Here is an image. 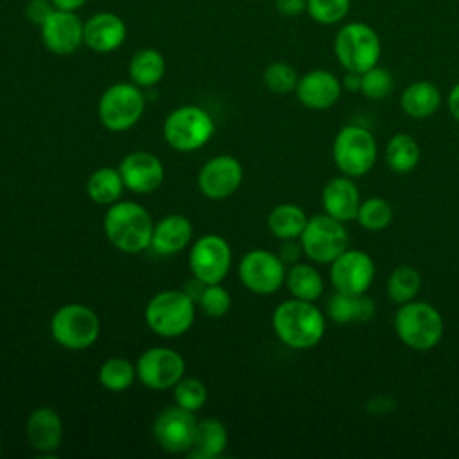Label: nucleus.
Returning <instances> with one entry per match:
<instances>
[{
    "instance_id": "24",
    "label": "nucleus",
    "mask_w": 459,
    "mask_h": 459,
    "mask_svg": "<svg viewBox=\"0 0 459 459\" xmlns=\"http://www.w3.org/2000/svg\"><path fill=\"white\" fill-rule=\"evenodd\" d=\"M441 91L430 81H414L407 84L400 97L402 111L414 120H425L432 117L441 106Z\"/></svg>"
},
{
    "instance_id": "43",
    "label": "nucleus",
    "mask_w": 459,
    "mask_h": 459,
    "mask_svg": "<svg viewBox=\"0 0 459 459\" xmlns=\"http://www.w3.org/2000/svg\"><path fill=\"white\" fill-rule=\"evenodd\" d=\"M342 88L346 91H360V84H362V74H357V72H346L344 77H342Z\"/></svg>"
},
{
    "instance_id": "20",
    "label": "nucleus",
    "mask_w": 459,
    "mask_h": 459,
    "mask_svg": "<svg viewBox=\"0 0 459 459\" xmlns=\"http://www.w3.org/2000/svg\"><path fill=\"white\" fill-rule=\"evenodd\" d=\"M127 36L126 22L109 11H99L84 20V45L99 54H109L122 47Z\"/></svg>"
},
{
    "instance_id": "2",
    "label": "nucleus",
    "mask_w": 459,
    "mask_h": 459,
    "mask_svg": "<svg viewBox=\"0 0 459 459\" xmlns=\"http://www.w3.org/2000/svg\"><path fill=\"white\" fill-rule=\"evenodd\" d=\"M154 222L138 203L117 201L104 215V233L118 251L134 255L151 247Z\"/></svg>"
},
{
    "instance_id": "23",
    "label": "nucleus",
    "mask_w": 459,
    "mask_h": 459,
    "mask_svg": "<svg viewBox=\"0 0 459 459\" xmlns=\"http://www.w3.org/2000/svg\"><path fill=\"white\" fill-rule=\"evenodd\" d=\"M194 235V228L188 217L181 213H170L154 224L151 247L163 256L176 255L185 249Z\"/></svg>"
},
{
    "instance_id": "6",
    "label": "nucleus",
    "mask_w": 459,
    "mask_h": 459,
    "mask_svg": "<svg viewBox=\"0 0 459 459\" xmlns=\"http://www.w3.org/2000/svg\"><path fill=\"white\" fill-rule=\"evenodd\" d=\"M377 140L362 126H342L332 143V158L341 174L350 178L366 176L377 161Z\"/></svg>"
},
{
    "instance_id": "34",
    "label": "nucleus",
    "mask_w": 459,
    "mask_h": 459,
    "mask_svg": "<svg viewBox=\"0 0 459 459\" xmlns=\"http://www.w3.org/2000/svg\"><path fill=\"white\" fill-rule=\"evenodd\" d=\"M355 221L368 231H382L393 221V206L380 195H371L360 201Z\"/></svg>"
},
{
    "instance_id": "4",
    "label": "nucleus",
    "mask_w": 459,
    "mask_h": 459,
    "mask_svg": "<svg viewBox=\"0 0 459 459\" xmlns=\"http://www.w3.org/2000/svg\"><path fill=\"white\" fill-rule=\"evenodd\" d=\"M333 54L346 72L364 74L378 65L382 43L371 25L364 22H348L333 38Z\"/></svg>"
},
{
    "instance_id": "35",
    "label": "nucleus",
    "mask_w": 459,
    "mask_h": 459,
    "mask_svg": "<svg viewBox=\"0 0 459 459\" xmlns=\"http://www.w3.org/2000/svg\"><path fill=\"white\" fill-rule=\"evenodd\" d=\"M172 396L176 405L186 409V411H199L206 400H208V389L203 384V380L194 378V377H183L174 387H172Z\"/></svg>"
},
{
    "instance_id": "22",
    "label": "nucleus",
    "mask_w": 459,
    "mask_h": 459,
    "mask_svg": "<svg viewBox=\"0 0 459 459\" xmlns=\"http://www.w3.org/2000/svg\"><path fill=\"white\" fill-rule=\"evenodd\" d=\"M25 434L32 448L41 454H52L59 448L63 439L61 416L50 407H39L27 418Z\"/></svg>"
},
{
    "instance_id": "27",
    "label": "nucleus",
    "mask_w": 459,
    "mask_h": 459,
    "mask_svg": "<svg viewBox=\"0 0 459 459\" xmlns=\"http://www.w3.org/2000/svg\"><path fill=\"white\" fill-rule=\"evenodd\" d=\"M167 72L165 57L160 50L145 47L136 50L129 61V79L140 88L158 84Z\"/></svg>"
},
{
    "instance_id": "10",
    "label": "nucleus",
    "mask_w": 459,
    "mask_h": 459,
    "mask_svg": "<svg viewBox=\"0 0 459 459\" xmlns=\"http://www.w3.org/2000/svg\"><path fill=\"white\" fill-rule=\"evenodd\" d=\"M350 235L344 222L330 217L328 213H317L308 217L305 230L299 235L303 255L316 264H332L344 249H348Z\"/></svg>"
},
{
    "instance_id": "37",
    "label": "nucleus",
    "mask_w": 459,
    "mask_h": 459,
    "mask_svg": "<svg viewBox=\"0 0 459 459\" xmlns=\"http://www.w3.org/2000/svg\"><path fill=\"white\" fill-rule=\"evenodd\" d=\"M298 72L294 70V66H290L285 61H274L269 63L264 70V84L269 91L278 93V95H285L296 90L298 84Z\"/></svg>"
},
{
    "instance_id": "7",
    "label": "nucleus",
    "mask_w": 459,
    "mask_h": 459,
    "mask_svg": "<svg viewBox=\"0 0 459 459\" xmlns=\"http://www.w3.org/2000/svg\"><path fill=\"white\" fill-rule=\"evenodd\" d=\"M215 133V122L212 115L194 104L179 106L169 113L163 122L165 142L181 152L201 149Z\"/></svg>"
},
{
    "instance_id": "36",
    "label": "nucleus",
    "mask_w": 459,
    "mask_h": 459,
    "mask_svg": "<svg viewBox=\"0 0 459 459\" xmlns=\"http://www.w3.org/2000/svg\"><path fill=\"white\" fill-rule=\"evenodd\" d=\"M351 7V0H307V14L319 25L341 23Z\"/></svg>"
},
{
    "instance_id": "32",
    "label": "nucleus",
    "mask_w": 459,
    "mask_h": 459,
    "mask_svg": "<svg viewBox=\"0 0 459 459\" xmlns=\"http://www.w3.org/2000/svg\"><path fill=\"white\" fill-rule=\"evenodd\" d=\"M421 289V276L420 271L412 265H398L391 271L385 285V292L389 299L396 305H403L412 301Z\"/></svg>"
},
{
    "instance_id": "25",
    "label": "nucleus",
    "mask_w": 459,
    "mask_h": 459,
    "mask_svg": "<svg viewBox=\"0 0 459 459\" xmlns=\"http://www.w3.org/2000/svg\"><path fill=\"white\" fill-rule=\"evenodd\" d=\"M228 446V430L222 421L204 418L197 421L194 441L186 455L190 459H215Z\"/></svg>"
},
{
    "instance_id": "19",
    "label": "nucleus",
    "mask_w": 459,
    "mask_h": 459,
    "mask_svg": "<svg viewBox=\"0 0 459 459\" xmlns=\"http://www.w3.org/2000/svg\"><path fill=\"white\" fill-rule=\"evenodd\" d=\"M294 93L299 104L308 109L321 111L332 108L339 100L342 93V82L330 70L316 68L298 79Z\"/></svg>"
},
{
    "instance_id": "42",
    "label": "nucleus",
    "mask_w": 459,
    "mask_h": 459,
    "mask_svg": "<svg viewBox=\"0 0 459 459\" xmlns=\"http://www.w3.org/2000/svg\"><path fill=\"white\" fill-rule=\"evenodd\" d=\"M283 244L278 249V256L283 260V264H296L299 255L303 253L301 244L294 242V240H281Z\"/></svg>"
},
{
    "instance_id": "46",
    "label": "nucleus",
    "mask_w": 459,
    "mask_h": 459,
    "mask_svg": "<svg viewBox=\"0 0 459 459\" xmlns=\"http://www.w3.org/2000/svg\"><path fill=\"white\" fill-rule=\"evenodd\" d=\"M0 455H2V443H0Z\"/></svg>"
},
{
    "instance_id": "1",
    "label": "nucleus",
    "mask_w": 459,
    "mask_h": 459,
    "mask_svg": "<svg viewBox=\"0 0 459 459\" xmlns=\"http://www.w3.org/2000/svg\"><path fill=\"white\" fill-rule=\"evenodd\" d=\"M276 337L292 350H310L325 335L326 321L314 301L290 298L281 301L271 317Z\"/></svg>"
},
{
    "instance_id": "38",
    "label": "nucleus",
    "mask_w": 459,
    "mask_h": 459,
    "mask_svg": "<svg viewBox=\"0 0 459 459\" xmlns=\"http://www.w3.org/2000/svg\"><path fill=\"white\" fill-rule=\"evenodd\" d=\"M394 90L393 74L384 66H373L362 74L360 93L369 100H384Z\"/></svg>"
},
{
    "instance_id": "15",
    "label": "nucleus",
    "mask_w": 459,
    "mask_h": 459,
    "mask_svg": "<svg viewBox=\"0 0 459 459\" xmlns=\"http://www.w3.org/2000/svg\"><path fill=\"white\" fill-rule=\"evenodd\" d=\"M197 420L192 411L179 405L165 407L152 423L156 443L170 454H186L192 446Z\"/></svg>"
},
{
    "instance_id": "41",
    "label": "nucleus",
    "mask_w": 459,
    "mask_h": 459,
    "mask_svg": "<svg viewBox=\"0 0 459 459\" xmlns=\"http://www.w3.org/2000/svg\"><path fill=\"white\" fill-rule=\"evenodd\" d=\"M276 11L285 18H296L307 13V0H274Z\"/></svg>"
},
{
    "instance_id": "17",
    "label": "nucleus",
    "mask_w": 459,
    "mask_h": 459,
    "mask_svg": "<svg viewBox=\"0 0 459 459\" xmlns=\"http://www.w3.org/2000/svg\"><path fill=\"white\" fill-rule=\"evenodd\" d=\"M39 32L45 48L56 56H70L84 45V22L72 11L54 9Z\"/></svg>"
},
{
    "instance_id": "29",
    "label": "nucleus",
    "mask_w": 459,
    "mask_h": 459,
    "mask_svg": "<svg viewBox=\"0 0 459 459\" xmlns=\"http://www.w3.org/2000/svg\"><path fill=\"white\" fill-rule=\"evenodd\" d=\"M285 283L292 298L305 301L319 299L325 290V281L319 271L314 265L301 262H296L287 269Z\"/></svg>"
},
{
    "instance_id": "5",
    "label": "nucleus",
    "mask_w": 459,
    "mask_h": 459,
    "mask_svg": "<svg viewBox=\"0 0 459 459\" xmlns=\"http://www.w3.org/2000/svg\"><path fill=\"white\" fill-rule=\"evenodd\" d=\"M194 299L179 289H167L152 296L145 307V323L160 337H179L195 319Z\"/></svg>"
},
{
    "instance_id": "26",
    "label": "nucleus",
    "mask_w": 459,
    "mask_h": 459,
    "mask_svg": "<svg viewBox=\"0 0 459 459\" xmlns=\"http://www.w3.org/2000/svg\"><path fill=\"white\" fill-rule=\"evenodd\" d=\"M375 301L366 294L350 296L342 292H335L326 303V314L333 323L348 325V323H366L375 316Z\"/></svg>"
},
{
    "instance_id": "30",
    "label": "nucleus",
    "mask_w": 459,
    "mask_h": 459,
    "mask_svg": "<svg viewBox=\"0 0 459 459\" xmlns=\"http://www.w3.org/2000/svg\"><path fill=\"white\" fill-rule=\"evenodd\" d=\"M124 186L126 185L118 169L100 167L90 174L86 181V194L93 203L111 206L113 203L120 201Z\"/></svg>"
},
{
    "instance_id": "28",
    "label": "nucleus",
    "mask_w": 459,
    "mask_h": 459,
    "mask_svg": "<svg viewBox=\"0 0 459 459\" xmlns=\"http://www.w3.org/2000/svg\"><path fill=\"white\" fill-rule=\"evenodd\" d=\"M307 221L308 217L301 206L294 203H281L271 210L267 228L280 240H296L305 230Z\"/></svg>"
},
{
    "instance_id": "14",
    "label": "nucleus",
    "mask_w": 459,
    "mask_h": 459,
    "mask_svg": "<svg viewBox=\"0 0 459 459\" xmlns=\"http://www.w3.org/2000/svg\"><path fill=\"white\" fill-rule=\"evenodd\" d=\"M375 278L373 258L360 249H344L330 264V281L335 292L359 296L366 294Z\"/></svg>"
},
{
    "instance_id": "44",
    "label": "nucleus",
    "mask_w": 459,
    "mask_h": 459,
    "mask_svg": "<svg viewBox=\"0 0 459 459\" xmlns=\"http://www.w3.org/2000/svg\"><path fill=\"white\" fill-rule=\"evenodd\" d=\"M446 106H448L450 115L454 117V120L459 122V82H455V84L452 86V90L448 91Z\"/></svg>"
},
{
    "instance_id": "9",
    "label": "nucleus",
    "mask_w": 459,
    "mask_h": 459,
    "mask_svg": "<svg viewBox=\"0 0 459 459\" xmlns=\"http://www.w3.org/2000/svg\"><path fill=\"white\" fill-rule=\"evenodd\" d=\"M54 341L66 350H86L99 339L100 321L97 314L81 303H66L50 319Z\"/></svg>"
},
{
    "instance_id": "12",
    "label": "nucleus",
    "mask_w": 459,
    "mask_h": 459,
    "mask_svg": "<svg viewBox=\"0 0 459 459\" xmlns=\"http://www.w3.org/2000/svg\"><path fill=\"white\" fill-rule=\"evenodd\" d=\"M188 267L194 278L203 283H221L231 267V247L221 235L199 237L188 255Z\"/></svg>"
},
{
    "instance_id": "16",
    "label": "nucleus",
    "mask_w": 459,
    "mask_h": 459,
    "mask_svg": "<svg viewBox=\"0 0 459 459\" xmlns=\"http://www.w3.org/2000/svg\"><path fill=\"white\" fill-rule=\"evenodd\" d=\"M242 178L244 170L240 161L235 156L219 154L201 167L197 174V186L204 197L221 201L237 192Z\"/></svg>"
},
{
    "instance_id": "13",
    "label": "nucleus",
    "mask_w": 459,
    "mask_h": 459,
    "mask_svg": "<svg viewBox=\"0 0 459 459\" xmlns=\"http://www.w3.org/2000/svg\"><path fill=\"white\" fill-rule=\"evenodd\" d=\"M185 359L172 348L145 350L136 360V378L152 391L174 387L185 377Z\"/></svg>"
},
{
    "instance_id": "3",
    "label": "nucleus",
    "mask_w": 459,
    "mask_h": 459,
    "mask_svg": "<svg viewBox=\"0 0 459 459\" xmlns=\"http://www.w3.org/2000/svg\"><path fill=\"white\" fill-rule=\"evenodd\" d=\"M394 333L407 348L429 351L439 344L445 323L439 310L427 301H407L394 314Z\"/></svg>"
},
{
    "instance_id": "40",
    "label": "nucleus",
    "mask_w": 459,
    "mask_h": 459,
    "mask_svg": "<svg viewBox=\"0 0 459 459\" xmlns=\"http://www.w3.org/2000/svg\"><path fill=\"white\" fill-rule=\"evenodd\" d=\"M54 5L50 0H29L25 5V18L36 25L41 27L45 20L54 13Z\"/></svg>"
},
{
    "instance_id": "11",
    "label": "nucleus",
    "mask_w": 459,
    "mask_h": 459,
    "mask_svg": "<svg viewBox=\"0 0 459 459\" xmlns=\"http://www.w3.org/2000/svg\"><path fill=\"white\" fill-rule=\"evenodd\" d=\"M285 264L278 253L267 249H251L238 262V278L242 285L260 296L276 292L285 283Z\"/></svg>"
},
{
    "instance_id": "39",
    "label": "nucleus",
    "mask_w": 459,
    "mask_h": 459,
    "mask_svg": "<svg viewBox=\"0 0 459 459\" xmlns=\"http://www.w3.org/2000/svg\"><path fill=\"white\" fill-rule=\"evenodd\" d=\"M201 310L210 317H222L231 307L230 292L221 283H210L203 289L197 299Z\"/></svg>"
},
{
    "instance_id": "8",
    "label": "nucleus",
    "mask_w": 459,
    "mask_h": 459,
    "mask_svg": "<svg viewBox=\"0 0 459 459\" xmlns=\"http://www.w3.org/2000/svg\"><path fill=\"white\" fill-rule=\"evenodd\" d=\"M145 109L142 88L134 82H115L108 86L97 106L100 124L113 133L131 129Z\"/></svg>"
},
{
    "instance_id": "21",
    "label": "nucleus",
    "mask_w": 459,
    "mask_h": 459,
    "mask_svg": "<svg viewBox=\"0 0 459 459\" xmlns=\"http://www.w3.org/2000/svg\"><path fill=\"white\" fill-rule=\"evenodd\" d=\"M360 201L362 199H360L359 186L355 185L353 178L344 174L326 181L321 192V204L325 213H328L330 217L341 222L355 221Z\"/></svg>"
},
{
    "instance_id": "31",
    "label": "nucleus",
    "mask_w": 459,
    "mask_h": 459,
    "mask_svg": "<svg viewBox=\"0 0 459 459\" xmlns=\"http://www.w3.org/2000/svg\"><path fill=\"white\" fill-rule=\"evenodd\" d=\"M420 145L414 136L407 133H396L385 145V165L394 174H409L420 163Z\"/></svg>"
},
{
    "instance_id": "18",
    "label": "nucleus",
    "mask_w": 459,
    "mask_h": 459,
    "mask_svg": "<svg viewBox=\"0 0 459 459\" xmlns=\"http://www.w3.org/2000/svg\"><path fill=\"white\" fill-rule=\"evenodd\" d=\"M126 188L136 194H151L158 190L165 178V169L160 158L147 151L129 152L118 165Z\"/></svg>"
},
{
    "instance_id": "33",
    "label": "nucleus",
    "mask_w": 459,
    "mask_h": 459,
    "mask_svg": "<svg viewBox=\"0 0 459 459\" xmlns=\"http://www.w3.org/2000/svg\"><path fill=\"white\" fill-rule=\"evenodd\" d=\"M136 378V366L124 357H111L99 368V382L104 389L122 393L133 385Z\"/></svg>"
},
{
    "instance_id": "45",
    "label": "nucleus",
    "mask_w": 459,
    "mask_h": 459,
    "mask_svg": "<svg viewBox=\"0 0 459 459\" xmlns=\"http://www.w3.org/2000/svg\"><path fill=\"white\" fill-rule=\"evenodd\" d=\"M50 2H52V5H54L56 9L77 13L88 0H50Z\"/></svg>"
}]
</instances>
